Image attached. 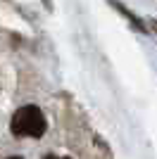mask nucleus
<instances>
[{
	"label": "nucleus",
	"mask_w": 157,
	"mask_h": 159,
	"mask_svg": "<svg viewBox=\"0 0 157 159\" xmlns=\"http://www.w3.org/2000/svg\"><path fill=\"white\" fill-rule=\"evenodd\" d=\"M7 159H21V157H7Z\"/></svg>",
	"instance_id": "3"
},
{
	"label": "nucleus",
	"mask_w": 157,
	"mask_h": 159,
	"mask_svg": "<svg viewBox=\"0 0 157 159\" xmlns=\"http://www.w3.org/2000/svg\"><path fill=\"white\" fill-rule=\"evenodd\" d=\"M43 159H67V157H57V154H48V157H43Z\"/></svg>",
	"instance_id": "2"
},
{
	"label": "nucleus",
	"mask_w": 157,
	"mask_h": 159,
	"mask_svg": "<svg viewBox=\"0 0 157 159\" xmlns=\"http://www.w3.org/2000/svg\"><path fill=\"white\" fill-rule=\"evenodd\" d=\"M12 133L19 138H40L45 133V116L38 107L24 105L12 116Z\"/></svg>",
	"instance_id": "1"
}]
</instances>
